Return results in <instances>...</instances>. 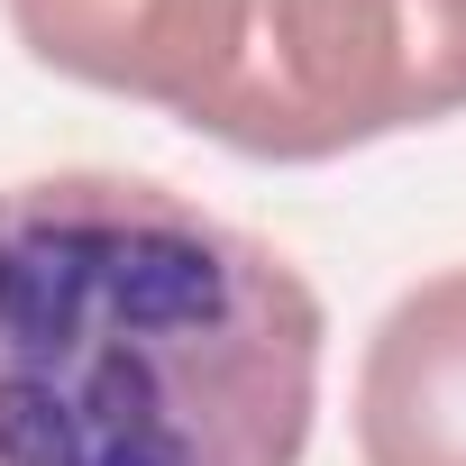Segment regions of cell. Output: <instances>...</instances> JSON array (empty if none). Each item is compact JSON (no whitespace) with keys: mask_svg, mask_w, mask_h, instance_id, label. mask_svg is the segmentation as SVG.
<instances>
[{"mask_svg":"<svg viewBox=\"0 0 466 466\" xmlns=\"http://www.w3.org/2000/svg\"><path fill=\"white\" fill-rule=\"evenodd\" d=\"M457 110L466 0H238V46L192 128L266 165H329Z\"/></svg>","mask_w":466,"mask_h":466,"instance_id":"2","label":"cell"},{"mask_svg":"<svg viewBox=\"0 0 466 466\" xmlns=\"http://www.w3.org/2000/svg\"><path fill=\"white\" fill-rule=\"evenodd\" d=\"M366 466H466V266L411 284L357 366Z\"/></svg>","mask_w":466,"mask_h":466,"instance_id":"4","label":"cell"},{"mask_svg":"<svg viewBox=\"0 0 466 466\" xmlns=\"http://www.w3.org/2000/svg\"><path fill=\"white\" fill-rule=\"evenodd\" d=\"M320 293L137 174L0 192V466H302Z\"/></svg>","mask_w":466,"mask_h":466,"instance_id":"1","label":"cell"},{"mask_svg":"<svg viewBox=\"0 0 466 466\" xmlns=\"http://www.w3.org/2000/svg\"><path fill=\"white\" fill-rule=\"evenodd\" d=\"M10 28L37 65L119 101H156L192 128L238 46V0H10Z\"/></svg>","mask_w":466,"mask_h":466,"instance_id":"3","label":"cell"}]
</instances>
